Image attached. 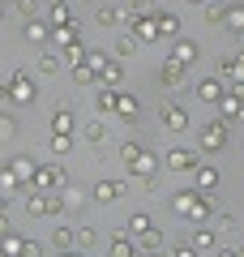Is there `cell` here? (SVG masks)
Returning <instances> with one entry per match:
<instances>
[{"instance_id": "f1b7e54d", "label": "cell", "mask_w": 244, "mask_h": 257, "mask_svg": "<svg viewBox=\"0 0 244 257\" xmlns=\"http://www.w3.org/2000/svg\"><path fill=\"white\" fill-rule=\"evenodd\" d=\"M111 257H137V253H133V236H129V231H120V236L111 240Z\"/></svg>"}, {"instance_id": "f907efd6", "label": "cell", "mask_w": 244, "mask_h": 257, "mask_svg": "<svg viewBox=\"0 0 244 257\" xmlns=\"http://www.w3.org/2000/svg\"><path fill=\"white\" fill-rule=\"evenodd\" d=\"M9 231H13V227H9V210H0V240L9 236Z\"/></svg>"}, {"instance_id": "7dc6e473", "label": "cell", "mask_w": 244, "mask_h": 257, "mask_svg": "<svg viewBox=\"0 0 244 257\" xmlns=\"http://www.w3.org/2000/svg\"><path fill=\"white\" fill-rule=\"evenodd\" d=\"M22 257H43V244H39V240H26V244H22Z\"/></svg>"}, {"instance_id": "e0dca14e", "label": "cell", "mask_w": 244, "mask_h": 257, "mask_svg": "<svg viewBox=\"0 0 244 257\" xmlns=\"http://www.w3.org/2000/svg\"><path fill=\"white\" fill-rule=\"evenodd\" d=\"M116 116L129 120V124L142 116V103H137V94H125V90H120V99H116Z\"/></svg>"}, {"instance_id": "ab89813d", "label": "cell", "mask_w": 244, "mask_h": 257, "mask_svg": "<svg viewBox=\"0 0 244 257\" xmlns=\"http://www.w3.org/2000/svg\"><path fill=\"white\" fill-rule=\"evenodd\" d=\"M13 5H18V13H22L26 22H35V18H39V0H13Z\"/></svg>"}, {"instance_id": "5b68a950", "label": "cell", "mask_w": 244, "mask_h": 257, "mask_svg": "<svg viewBox=\"0 0 244 257\" xmlns=\"http://www.w3.org/2000/svg\"><path fill=\"white\" fill-rule=\"evenodd\" d=\"M227 142H231V133H227V120H206V124H201V150L218 155Z\"/></svg>"}, {"instance_id": "11a10c76", "label": "cell", "mask_w": 244, "mask_h": 257, "mask_svg": "<svg viewBox=\"0 0 244 257\" xmlns=\"http://www.w3.org/2000/svg\"><path fill=\"white\" fill-rule=\"evenodd\" d=\"M193 5H201V9H206V5H210V0H193Z\"/></svg>"}, {"instance_id": "4fadbf2b", "label": "cell", "mask_w": 244, "mask_h": 257, "mask_svg": "<svg viewBox=\"0 0 244 257\" xmlns=\"http://www.w3.org/2000/svg\"><path fill=\"white\" fill-rule=\"evenodd\" d=\"M218 77H231L235 86H244V56H223L218 60Z\"/></svg>"}, {"instance_id": "f6af8a7d", "label": "cell", "mask_w": 244, "mask_h": 257, "mask_svg": "<svg viewBox=\"0 0 244 257\" xmlns=\"http://www.w3.org/2000/svg\"><path fill=\"white\" fill-rule=\"evenodd\" d=\"M137 155H142V146H137V142H125V146H120V159H125V163H133Z\"/></svg>"}, {"instance_id": "ac0fdd59", "label": "cell", "mask_w": 244, "mask_h": 257, "mask_svg": "<svg viewBox=\"0 0 244 257\" xmlns=\"http://www.w3.org/2000/svg\"><path fill=\"white\" fill-rule=\"evenodd\" d=\"M22 189V176L13 172V163H0V197H13Z\"/></svg>"}, {"instance_id": "816d5d0a", "label": "cell", "mask_w": 244, "mask_h": 257, "mask_svg": "<svg viewBox=\"0 0 244 257\" xmlns=\"http://www.w3.org/2000/svg\"><path fill=\"white\" fill-rule=\"evenodd\" d=\"M172 257H197V253H193V248H176Z\"/></svg>"}, {"instance_id": "d590c367", "label": "cell", "mask_w": 244, "mask_h": 257, "mask_svg": "<svg viewBox=\"0 0 244 257\" xmlns=\"http://www.w3.org/2000/svg\"><path fill=\"white\" fill-rule=\"evenodd\" d=\"M64 60H69V64H86V47H81V39L64 47Z\"/></svg>"}, {"instance_id": "f35d334b", "label": "cell", "mask_w": 244, "mask_h": 257, "mask_svg": "<svg viewBox=\"0 0 244 257\" xmlns=\"http://www.w3.org/2000/svg\"><path fill=\"white\" fill-rule=\"evenodd\" d=\"M129 13H137V18H154V0H129Z\"/></svg>"}, {"instance_id": "f546056e", "label": "cell", "mask_w": 244, "mask_h": 257, "mask_svg": "<svg viewBox=\"0 0 244 257\" xmlns=\"http://www.w3.org/2000/svg\"><path fill=\"white\" fill-rule=\"evenodd\" d=\"M52 39H56V43H60V47L77 43V22H69V26H56V30H52Z\"/></svg>"}, {"instance_id": "7a4b0ae2", "label": "cell", "mask_w": 244, "mask_h": 257, "mask_svg": "<svg viewBox=\"0 0 244 257\" xmlns=\"http://www.w3.org/2000/svg\"><path fill=\"white\" fill-rule=\"evenodd\" d=\"M0 99H13V103H35L39 99V90H35V82H30V69L26 64H18L9 73V82L0 86Z\"/></svg>"}, {"instance_id": "484cf974", "label": "cell", "mask_w": 244, "mask_h": 257, "mask_svg": "<svg viewBox=\"0 0 244 257\" xmlns=\"http://www.w3.org/2000/svg\"><path fill=\"white\" fill-rule=\"evenodd\" d=\"M9 163H13V172L22 176V184H30V180H35V172H39V167H35V159H30V155H18V159H9Z\"/></svg>"}, {"instance_id": "52a82bcc", "label": "cell", "mask_w": 244, "mask_h": 257, "mask_svg": "<svg viewBox=\"0 0 244 257\" xmlns=\"http://www.w3.org/2000/svg\"><path fill=\"white\" fill-rule=\"evenodd\" d=\"M125 26L133 30L137 43H154V39H163V35H159V22H154V18H137V13H129V9H125Z\"/></svg>"}, {"instance_id": "1f68e13d", "label": "cell", "mask_w": 244, "mask_h": 257, "mask_svg": "<svg viewBox=\"0 0 244 257\" xmlns=\"http://www.w3.org/2000/svg\"><path fill=\"white\" fill-rule=\"evenodd\" d=\"M73 82H81V86H90V82H99V73H94L90 64H73Z\"/></svg>"}, {"instance_id": "4dcf8cb0", "label": "cell", "mask_w": 244, "mask_h": 257, "mask_svg": "<svg viewBox=\"0 0 244 257\" xmlns=\"http://www.w3.org/2000/svg\"><path fill=\"white\" fill-rule=\"evenodd\" d=\"M69 150H73V133H52V155H69Z\"/></svg>"}, {"instance_id": "6da1fadb", "label": "cell", "mask_w": 244, "mask_h": 257, "mask_svg": "<svg viewBox=\"0 0 244 257\" xmlns=\"http://www.w3.org/2000/svg\"><path fill=\"white\" fill-rule=\"evenodd\" d=\"M214 206H218V197H214V193H201V189H180V193H172V210L184 214V219H193V223H206Z\"/></svg>"}, {"instance_id": "ffe728a7", "label": "cell", "mask_w": 244, "mask_h": 257, "mask_svg": "<svg viewBox=\"0 0 244 257\" xmlns=\"http://www.w3.org/2000/svg\"><path fill=\"white\" fill-rule=\"evenodd\" d=\"M116 99H120V90H111V86H99V94H94V107H99L103 116H116Z\"/></svg>"}, {"instance_id": "7bdbcfd3", "label": "cell", "mask_w": 244, "mask_h": 257, "mask_svg": "<svg viewBox=\"0 0 244 257\" xmlns=\"http://www.w3.org/2000/svg\"><path fill=\"white\" fill-rule=\"evenodd\" d=\"M64 202H69V206H73V210H77V206H81V202H86V193H81V189H77V184H69V189H64Z\"/></svg>"}, {"instance_id": "836d02e7", "label": "cell", "mask_w": 244, "mask_h": 257, "mask_svg": "<svg viewBox=\"0 0 244 257\" xmlns=\"http://www.w3.org/2000/svg\"><path fill=\"white\" fill-rule=\"evenodd\" d=\"M60 60H64V56L43 52V56H39V73H56V69H60Z\"/></svg>"}, {"instance_id": "9c48e42d", "label": "cell", "mask_w": 244, "mask_h": 257, "mask_svg": "<svg viewBox=\"0 0 244 257\" xmlns=\"http://www.w3.org/2000/svg\"><path fill=\"white\" fill-rule=\"evenodd\" d=\"M180 82H184V64L167 56V60L159 64V86L163 90H180Z\"/></svg>"}, {"instance_id": "d4e9b609", "label": "cell", "mask_w": 244, "mask_h": 257, "mask_svg": "<svg viewBox=\"0 0 244 257\" xmlns=\"http://www.w3.org/2000/svg\"><path fill=\"white\" fill-rule=\"evenodd\" d=\"M47 26H69V22H77V18H73V13H69V5H64V0H60V5H47Z\"/></svg>"}, {"instance_id": "ee69618b", "label": "cell", "mask_w": 244, "mask_h": 257, "mask_svg": "<svg viewBox=\"0 0 244 257\" xmlns=\"http://www.w3.org/2000/svg\"><path fill=\"white\" fill-rule=\"evenodd\" d=\"M86 64H90L94 73H103V64H107V52H86Z\"/></svg>"}, {"instance_id": "681fc988", "label": "cell", "mask_w": 244, "mask_h": 257, "mask_svg": "<svg viewBox=\"0 0 244 257\" xmlns=\"http://www.w3.org/2000/svg\"><path fill=\"white\" fill-rule=\"evenodd\" d=\"M142 248H159V227H154V231H146V236H142Z\"/></svg>"}, {"instance_id": "30bf717a", "label": "cell", "mask_w": 244, "mask_h": 257, "mask_svg": "<svg viewBox=\"0 0 244 257\" xmlns=\"http://www.w3.org/2000/svg\"><path fill=\"white\" fill-rule=\"evenodd\" d=\"M218 111H223V120H240L244 116V86L227 90L223 99H218Z\"/></svg>"}, {"instance_id": "9a60e30c", "label": "cell", "mask_w": 244, "mask_h": 257, "mask_svg": "<svg viewBox=\"0 0 244 257\" xmlns=\"http://www.w3.org/2000/svg\"><path fill=\"white\" fill-rule=\"evenodd\" d=\"M73 124H77V116H73V103L64 99L56 107V116H52V133H73Z\"/></svg>"}, {"instance_id": "7c38bea8", "label": "cell", "mask_w": 244, "mask_h": 257, "mask_svg": "<svg viewBox=\"0 0 244 257\" xmlns=\"http://www.w3.org/2000/svg\"><path fill=\"white\" fill-rule=\"evenodd\" d=\"M90 197H94L99 206H111V202H120V197H125V184H120V180H99Z\"/></svg>"}, {"instance_id": "83f0119b", "label": "cell", "mask_w": 244, "mask_h": 257, "mask_svg": "<svg viewBox=\"0 0 244 257\" xmlns=\"http://www.w3.org/2000/svg\"><path fill=\"white\" fill-rule=\"evenodd\" d=\"M146 231H154V219H150V214H133V219H129V236L142 240Z\"/></svg>"}, {"instance_id": "6f0895ef", "label": "cell", "mask_w": 244, "mask_h": 257, "mask_svg": "<svg viewBox=\"0 0 244 257\" xmlns=\"http://www.w3.org/2000/svg\"><path fill=\"white\" fill-rule=\"evenodd\" d=\"M0 257H9V253H5V248H0Z\"/></svg>"}, {"instance_id": "74e56055", "label": "cell", "mask_w": 244, "mask_h": 257, "mask_svg": "<svg viewBox=\"0 0 244 257\" xmlns=\"http://www.w3.org/2000/svg\"><path fill=\"white\" fill-rule=\"evenodd\" d=\"M52 240H56V248H60V253H64V248H73V227H56Z\"/></svg>"}, {"instance_id": "b9f144b4", "label": "cell", "mask_w": 244, "mask_h": 257, "mask_svg": "<svg viewBox=\"0 0 244 257\" xmlns=\"http://www.w3.org/2000/svg\"><path fill=\"white\" fill-rule=\"evenodd\" d=\"M133 47H137V39H133V35L116 39V56H120V60H125V56H133Z\"/></svg>"}, {"instance_id": "cb8c5ba5", "label": "cell", "mask_w": 244, "mask_h": 257, "mask_svg": "<svg viewBox=\"0 0 244 257\" xmlns=\"http://www.w3.org/2000/svg\"><path fill=\"white\" fill-rule=\"evenodd\" d=\"M154 22H159L163 39H180V18H176V13H154Z\"/></svg>"}, {"instance_id": "d6986e66", "label": "cell", "mask_w": 244, "mask_h": 257, "mask_svg": "<svg viewBox=\"0 0 244 257\" xmlns=\"http://www.w3.org/2000/svg\"><path fill=\"white\" fill-rule=\"evenodd\" d=\"M193 176H197V189H201V193H214V189H218V167H214V163H201Z\"/></svg>"}, {"instance_id": "277c9868", "label": "cell", "mask_w": 244, "mask_h": 257, "mask_svg": "<svg viewBox=\"0 0 244 257\" xmlns=\"http://www.w3.org/2000/svg\"><path fill=\"white\" fill-rule=\"evenodd\" d=\"M159 124L167 128V133H184V128H189V111H184L180 103L163 99V103H159Z\"/></svg>"}, {"instance_id": "bcb514c9", "label": "cell", "mask_w": 244, "mask_h": 257, "mask_svg": "<svg viewBox=\"0 0 244 257\" xmlns=\"http://www.w3.org/2000/svg\"><path fill=\"white\" fill-rule=\"evenodd\" d=\"M193 248H214V231H197L193 236Z\"/></svg>"}, {"instance_id": "e575fe53", "label": "cell", "mask_w": 244, "mask_h": 257, "mask_svg": "<svg viewBox=\"0 0 244 257\" xmlns=\"http://www.w3.org/2000/svg\"><path fill=\"white\" fill-rule=\"evenodd\" d=\"M103 138H107V124H103V120H90V124H86V142H94V146H99Z\"/></svg>"}, {"instance_id": "8d00e7d4", "label": "cell", "mask_w": 244, "mask_h": 257, "mask_svg": "<svg viewBox=\"0 0 244 257\" xmlns=\"http://www.w3.org/2000/svg\"><path fill=\"white\" fill-rule=\"evenodd\" d=\"M22 244H26V240H22V236H13V231H9L5 240H0V248H5L9 257H22Z\"/></svg>"}, {"instance_id": "44dd1931", "label": "cell", "mask_w": 244, "mask_h": 257, "mask_svg": "<svg viewBox=\"0 0 244 257\" xmlns=\"http://www.w3.org/2000/svg\"><path fill=\"white\" fill-rule=\"evenodd\" d=\"M120 77H125V64L120 60H107L99 73V86H111V90H120Z\"/></svg>"}, {"instance_id": "f5cc1de1", "label": "cell", "mask_w": 244, "mask_h": 257, "mask_svg": "<svg viewBox=\"0 0 244 257\" xmlns=\"http://www.w3.org/2000/svg\"><path fill=\"white\" fill-rule=\"evenodd\" d=\"M218 257H240V248H223V253H218Z\"/></svg>"}, {"instance_id": "3957f363", "label": "cell", "mask_w": 244, "mask_h": 257, "mask_svg": "<svg viewBox=\"0 0 244 257\" xmlns=\"http://www.w3.org/2000/svg\"><path fill=\"white\" fill-rule=\"evenodd\" d=\"M30 189H35V193H64V189H69V176H64L60 163H43L35 172V180H30Z\"/></svg>"}, {"instance_id": "2e32d148", "label": "cell", "mask_w": 244, "mask_h": 257, "mask_svg": "<svg viewBox=\"0 0 244 257\" xmlns=\"http://www.w3.org/2000/svg\"><path fill=\"white\" fill-rule=\"evenodd\" d=\"M197 56H201V47L193 43V39H176V47H172V60H180L184 69H189V64L197 60Z\"/></svg>"}, {"instance_id": "c3c4849f", "label": "cell", "mask_w": 244, "mask_h": 257, "mask_svg": "<svg viewBox=\"0 0 244 257\" xmlns=\"http://www.w3.org/2000/svg\"><path fill=\"white\" fill-rule=\"evenodd\" d=\"M223 13H227V5H206V22H223Z\"/></svg>"}, {"instance_id": "680465c9", "label": "cell", "mask_w": 244, "mask_h": 257, "mask_svg": "<svg viewBox=\"0 0 244 257\" xmlns=\"http://www.w3.org/2000/svg\"><path fill=\"white\" fill-rule=\"evenodd\" d=\"M240 56H244V43H240Z\"/></svg>"}, {"instance_id": "91938a15", "label": "cell", "mask_w": 244, "mask_h": 257, "mask_svg": "<svg viewBox=\"0 0 244 257\" xmlns=\"http://www.w3.org/2000/svg\"><path fill=\"white\" fill-rule=\"evenodd\" d=\"M0 5H9V0H0Z\"/></svg>"}, {"instance_id": "5bb4252c", "label": "cell", "mask_w": 244, "mask_h": 257, "mask_svg": "<svg viewBox=\"0 0 244 257\" xmlns=\"http://www.w3.org/2000/svg\"><path fill=\"white\" fill-rule=\"evenodd\" d=\"M223 77H201V82H197V99L201 103H218V99H223Z\"/></svg>"}, {"instance_id": "db71d44e", "label": "cell", "mask_w": 244, "mask_h": 257, "mask_svg": "<svg viewBox=\"0 0 244 257\" xmlns=\"http://www.w3.org/2000/svg\"><path fill=\"white\" fill-rule=\"evenodd\" d=\"M60 257H81V253H77V248H64V253H60Z\"/></svg>"}, {"instance_id": "9f6ffc18", "label": "cell", "mask_w": 244, "mask_h": 257, "mask_svg": "<svg viewBox=\"0 0 244 257\" xmlns=\"http://www.w3.org/2000/svg\"><path fill=\"white\" fill-rule=\"evenodd\" d=\"M47 5H60V0H47Z\"/></svg>"}, {"instance_id": "8fae6325", "label": "cell", "mask_w": 244, "mask_h": 257, "mask_svg": "<svg viewBox=\"0 0 244 257\" xmlns=\"http://www.w3.org/2000/svg\"><path fill=\"white\" fill-rule=\"evenodd\" d=\"M154 167H159V155H154V150H146V146H142V155H137L133 163H125V172H129V176H137V180H142V176H154Z\"/></svg>"}, {"instance_id": "4316f807", "label": "cell", "mask_w": 244, "mask_h": 257, "mask_svg": "<svg viewBox=\"0 0 244 257\" xmlns=\"http://www.w3.org/2000/svg\"><path fill=\"white\" fill-rule=\"evenodd\" d=\"M94 22H99V26H120V22H125V13H120V9H111V5H99Z\"/></svg>"}, {"instance_id": "7402d4cb", "label": "cell", "mask_w": 244, "mask_h": 257, "mask_svg": "<svg viewBox=\"0 0 244 257\" xmlns=\"http://www.w3.org/2000/svg\"><path fill=\"white\" fill-rule=\"evenodd\" d=\"M22 35H26V43H47V39H52V26H47L43 18H35V22H26Z\"/></svg>"}, {"instance_id": "ba28073f", "label": "cell", "mask_w": 244, "mask_h": 257, "mask_svg": "<svg viewBox=\"0 0 244 257\" xmlns=\"http://www.w3.org/2000/svg\"><path fill=\"white\" fill-rule=\"evenodd\" d=\"M163 167H172V172H197L201 159H197V150H180V146H172L167 155H163Z\"/></svg>"}, {"instance_id": "603a6c76", "label": "cell", "mask_w": 244, "mask_h": 257, "mask_svg": "<svg viewBox=\"0 0 244 257\" xmlns=\"http://www.w3.org/2000/svg\"><path fill=\"white\" fill-rule=\"evenodd\" d=\"M223 26L231 30V35H240V39H244V5H227V13H223Z\"/></svg>"}, {"instance_id": "d6a6232c", "label": "cell", "mask_w": 244, "mask_h": 257, "mask_svg": "<svg viewBox=\"0 0 244 257\" xmlns=\"http://www.w3.org/2000/svg\"><path fill=\"white\" fill-rule=\"evenodd\" d=\"M13 138H18V120L0 111V142H13Z\"/></svg>"}, {"instance_id": "60d3db41", "label": "cell", "mask_w": 244, "mask_h": 257, "mask_svg": "<svg viewBox=\"0 0 244 257\" xmlns=\"http://www.w3.org/2000/svg\"><path fill=\"white\" fill-rule=\"evenodd\" d=\"M99 240V227H77V248H90Z\"/></svg>"}, {"instance_id": "8992f818", "label": "cell", "mask_w": 244, "mask_h": 257, "mask_svg": "<svg viewBox=\"0 0 244 257\" xmlns=\"http://www.w3.org/2000/svg\"><path fill=\"white\" fill-rule=\"evenodd\" d=\"M26 210H30V219H43V214H60V210H69V202H64V193L56 197V193H35L26 202Z\"/></svg>"}]
</instances>
